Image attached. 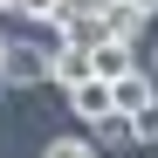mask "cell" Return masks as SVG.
<instances>
[{"label":"cell","mask_w":158,"mask_h":158,"mask_svg":"<svg viewBox=\"0 0 158 158\" xmlns=\"http://www.w3.org/2000/svg\"><path fill=\"white\" fill-rule=\"evenodd\" d=\"M89 144H138V138H131V117H124V110L96 117V124H89Z\"/></svg>","instance_id":"52a82bcc"},{"label":"cell","mask_w":158,"mask_h":158,"mask_svg":"<svg viewBox=\"0 0 158 158\" xmlns=\"http://www.w3.org/2000/svg\"><path fill=\"white\" fill-rule=\"evenodd\" d=\"M0 83H7V89H41L48 83V48H35V41H0Z\"/></svg>","instance_id":"6da1fadb"},{"label":"cell","mask_w":158,"mask_h":158,"mask_svg":"<svg viewBox=\"0 0 158 158\" xmlns=\"http://www.w3.org/2000/svg\"><path fill=\"white\" fill-rule=\"evenodd\" d=\"M0 14H21L35 28H55V0H0Z\"/></svg>","instance_id":"ba28073f"},{"label":"cell","mask_w":158,"mask_h":158,"mask_svg":"<svg viewBox=\"0 0 158 158\" xmlns=\"http://www.w3.org/2000/svg\"><path fill=\"white\" fill-rule=\"evenodd\" d=\"M83 76H89V48H76V41H55V48H48V83H83Z\"/></svg>","instance_id":"5b68a950"},{"label":"cell","mask_w":158,"mask_h":158,"mask_svg":"<svg viewBox=\"0 0 158 158\" xmlns=\"http://www.w3.org/2000/svg\"><path fill=\"white\" fill-rule=\"evenodd\" d=\"M41 158H96V144H89V138H48Z\"/></svg>","instance_id":"30bf717a"},{"label":"cell","mask_w":158,"mask_h":158,"mask_svg":"<svg viewBox=\"0 0 158 158\" xmlns=\"http://www.w3.org/2000/svg\"><path fill=\"white\" fill-rule=\"evenodd\" d=\"M131 138H138V144H158V96L144 103V110H131Z\"/></svg>","instance_id":"9c48e42d"},{"label":"cell","mask_w":158,"mask_h":158,"mask_svg":"<svg viewBox=\"0 0 158 158\" xmlns=\"http://www.w3.org/2000/svg\"><path fill=\"white\" fill-rule=\"evenodd\" d=\"M158 96V83H151V69L138 62V69H124V76H110V103L131 117V110H144V103Z\"/></svg>","instance_id":"7a4b0ae2"},{"label":"cell","mask_w":158,"mask_h":158,"mask_svg":"<svg viewBox=\"0 0 158 158\" xmlns=\"http://www.w3.org/2000/svg\"><path fill=\"white\" fill-rule=\"evenodd\" d=\"M131 7H138V14H144V21H151V14H158V0H131Z\"/></svg>","instance_id":"8fae6325"},{"label":"cell","mask_w":158,"mask_h":158,"mask_svg":"<svg viewBox=\"0 0 158 158\" xmlns=\"http://www.w3.org/2000/svg\"><path fill=\"white\" fill-rule=\"evenodd\" d=\"M124 69H138V41H96L89 48V76H103V83H110V76H124Z\"/></svg>","instance_id":"277c9868"},{"label":"cell","mask_w":158,"mask_h":158,"mask_svg":"<svg viewBox=\"0 0 158 158\" xmlns=\"http://www.w3.org/2000/svg\"><path fill=\"white\" fill-rule=\"evenodd\" d=\"M117 103H110V83H103V76H83V83H69V117H110Z\"/></svg>","instance_id":"3957f363"},{"label":"cell","mask_w":158,"mask_h":158,"mask_svg":"<svg viewBox=\"0 0 158 158\" xmlns=\"http://www.w3.org/2000/svg\"><path fill=\"white\" fill-rule=\"evenodd\" d=\"M103 28H110L117 41H138L144 35V14L131 7V0H103Z\"/></svg>","instance_id":"8992f818"}]
</instances>
